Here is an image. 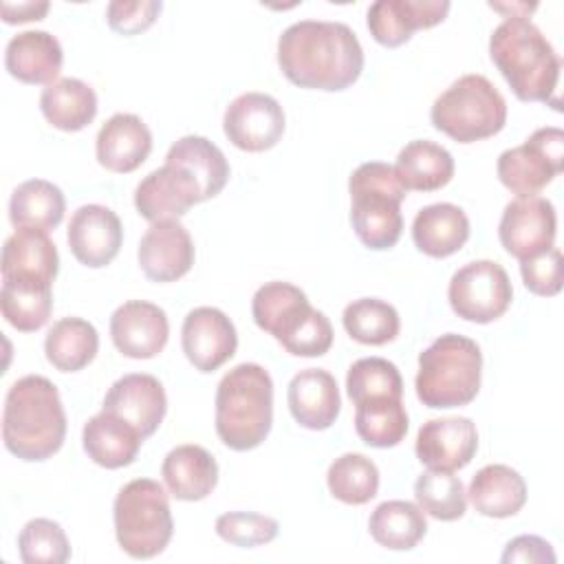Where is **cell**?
<instances>
[{
  "label": "cell",
  "mask_w": 564,
  "mask_h": 564,
  "mask_svg": "<svg viewBox=\"0 0 564 564\" xmlns=\"http://www.w3.org/2000/svg\"><path fill=\"white\" fill-rule=\"evenodd\" d=\"M0 308L2 317L15 330L35 333L51 317L53 284L24 278H2Z\"/></svg>",
  "instance_id": "d6a6232c"
},
{
  "label": "cell",
  "mask_w": 564,
  "mask_h": 564,
  "mask_svg": "<svg viewBox=\"0 0 564 564\" xmlns=\"http://www.w3.org/2000/svg\"><path fill=\"white\" fill-rule=\"evenodd\" d=\"M101 410L128 421L143 438H148L159 430L167 412V397L156 377L130 372L108 388Z\"/></svg>",
  "instance_id": "ac0fdd59"
},
{
  "label": "cell",
  "mask_w": 564,
  "mask_h": 564,
  "mask_svg": "<svg viewBox=\"0 0 564 564\" xmlns=\"http://www.w3.org/2000/svg\"><path fill=\"white\" fill-rule=\"evenodd\" d=\"M524 286L542 297H553L562 291V253L557 247L531 256L520 262Z\"/></svg>",
  "instance_id": "ee69618b"
},
{
  "label": "cell",
  "mask_w": 564,
  "mask_h": 564,
  "mask_svg": "<svg viewBox=\"0 0 564 564\" xmlns=\"http://www.w3.org/2000/svg\"><path fill=\"white\" fill-rule=\"evenodd\" d=\"M557 216L551 200L542 196L513 198L500 218L498 238L505 251L520 262L553 247Z\"/></svg>",
  "instance_id": "4fadbf2b"
},
{
  "label": "cell",
  "mask_w": 564,
  "mask_h": 564,
  "mask_svg": "<svg viewBox=\"0 0 564 564\" xmlns=\"http://www.w3.org/2000/svg\"><path fill=\"white\" fill-rule=\"evenodd\" d=\"M165 163L189 172L200 187L203 200L218 196L229 178V163L223 150L198 134H187L174 141L165 154Z\"/></svg>",
  "instance_id": "f546056e"
},
{
  "label": "cell",
  "mask_w": 564,
  "mask_h": 564,
  "mask_svg": "<svg viewBox=\"0 0 564 564\" xmlns=\"http://www.w3.org/2000/svg\"><path fill=\"white\" fill-rule=\"evenodd\" d=\"M469 238L467 214L452 203H434L416 212L412 223V240L416 249L430 258H447L456 253Z\"/></svg>",
  "instance_id": "83f0119b"
},
{
  "label": "cell",
  "mask_w": 564,
  "mask_h": 564,
  "mask_svg": "<svg viewBox=\"0 0 564 564\" xmlns=\"http://www.w3.org/2000/svg\"><path fill=\"white\" fill-rule=\"evenodd\" d=\"M326 485L339 502L366 505L379 491V469L368 456L348 452L330 463Z\"/></svg>",
  "instance_id": "f35d334b"
},
{
  "label": "cell",
  "mask_w": 564,
  "mask_h": 564,
  "mask_svg": "<svg viewBox=\"0 0 564 564\" xmlns=\"http://www.w3.org/2000/svg\"><path fill=\"white\" fill-rule=\"evenodd\" d=\"M482 377V352L465 335L445 333L419 355L416 397L434 410L460 408L476 399Z\"/></svg>",
  "instance_id": "8992f818"
},
{
  "label": "cell",
  "mask_w": 564,
  "mask_h": 564,
  "mask_svg": "<svg viewBox=\"0 0 564 564\" xmlns=\"http://www.w3.org/2000/svg\"><path fill=\"white\" fill-rule=\"evenodd\" d=\"M163 9L161 0H134V2H123L115 0L106 9V18L112 31L121 35H137L154 24Z\"/></svg>",
  "instance_id": "f6af8a7d"
},
{
  "label": "cell",
  "mask_w": 564,
  "mask_h": 564,
  "mask_svg": "<svg viewBox=\"0 0 564 564\" xmlns=\"http://www.w3.org/2000/svg\"><path fill=\"white\" fill-rule=\"evenodd\" d=\"M64 51L48 31H22L13 35L4 51V66L22 84H53L62 70Z\"/></svg>",
  "instance_id": "cb8c5ba5"
},
{
  "label": "cell",
  "mask_w": 564,
  "mask_h": 564,
  "mask_svg": "<svg viewBox=\"0 0 564 564\" xmlns=\"http://www.w3.org/2000/svg\"><path fill=\"white\" fill-rule=\"evenodd\" d=\"M18 551L24 564H64L70 557V544L64 529L48 518H33L22 527Z\"/></svg>",
  "instance_id": "b9f144b4"
},
{
  "label": "cell",
  "mask_w": 564,
  "mask_h": 564,
  "mask_svg": "<svg viewBox=\"0 0 564 564\" xmlns=\"http://www.w3.org/2000/svg\"><path fill=\"white\" fill-rule=\"evenodd\" d=\"M350 225L359 242L372 251L390 249L403 231L401 203L405 187L390 163H361L348 178Z\"/></svg>",
  "instance_id": "52a82bcc"
},
{
  "label": "cell",
  "mask_w": 564,
  "mask_h": 564,
  "mask_svg": "<svg viewBox=\"0 0 564 564\" xmlns=\"http://www.w3.org/2000/svg\"><path fill=\"white\" fill-rule=\"evenodd\" d=\"M278 64L282 75L300 88L337 93L359 79L364 48L344 22L300 20L280 35Z\"/></svg>",
  "instance_id": "6da1fadb"
},
{
  "label": "cell",
  "mask_w": 564,
  "mask_h": 564,
  "mask_svg": "<svg viewBox=\"0 0 564 564\" xmlns=\"http://www.w3.org/2000/svg\"><path fill=\"white\" fill-rule=\"evenodd\" d=\"M59 269L55 242L44 229L18 227L2 245V278H24L53 284Z\"/></svg>",
  "instance_id": "d4e9b609"
},
{
  "label": "cell",
  "mask_w": 564,
  "mask_h": 564,
  "mask_svg": "<svg viewBox=\"0 0 564 564\" xmlns=\"http://www.w3.org/2000/svg\"><path fill=\"white\" fill-rule=\"evenodd\" d=\"M414 498L423 513L441 522H454L463 518L467 509V491L452 471H423L414 482Z\"/></svg>",
  "instance_id": "ab89813d"
},
{
  "label": "cell",
  "mask_w": 564,
  "mask_h": 564,
  "mask_svg": "<svg viewBox=\"0 0 564 564\" xmlns=\"http://www.w3.org/2000/svg\"><path fill=\"white\" fill-rule=\"evenodd\" d=\"M284 110L267 93H242L225 110V137L245 152H264L278 145L284 134Z\"/></svg>",
  "instance_id": "7c38bea8"
},
{
  "label": "cell",
  "mask_w": 564,
  "mask_h": 564,
  "mask_svg": "<svg viewBox=\"0 0 564 564\" xmlns=\"http://www.w3.org/2000/svg\"><path fill=\"white\" fill-rule=\"evenodd\" d=\"M430 119L449 139L474 143L505 128L507 101L485 75L467 73L434 99Z\"/></svg>",
  "instance_id": "ba28073f"
},
{
  "label": "cell",
  "mask_w": 564,
  "mask_h": 564,
  "mask_svg": "<svg viewBox=\"0 0 564 564\" xmlns=\"http://www.w3.org/2000/svg\"><path fill=\"white\" fill-rule=\"evenodd\" d=\"M216 434L234 452L258 447L273 423V381L258 364H238L216 388Z\"/></svg>",
  "instance_id": "277c9868"
},
{
  "label": "cell",
  "mask_w": 564,
  "mask_h": 564,
  "mask_svg": "<svg viewBox=\"0 0 564 564\" xmlns=\"http://www.w3.org/2000/svg\"><path fill=\"white\" fill-rule=\"evenodd\" d=\"M513 289L507 271L494 260H474L460 267L447 286L452 311L476 324L502 317L511 304Z\"/></svg>",
  "instance_id": "8fae6325"
},
{
  "label": "cell",
  "mask_w": 564,
  "mask_h": 564,
  "mask_svg": "<svg viewBox=\"0 0 564 564\" xmlns=\"http://www.w3.org/2000/svg\"><path fill=\"white\" fill-rule=\"evenodd\" d=\"M346 392L355 405L372 399H401L403 379L392 361L383 357H364L348 368Z\"/></svg>",
  "instance_id": "60d3db41"
},
{
  "label": "cell",
  "mask_w": 564,
  "mask_h": 564,
  "mask_svg": "<svg viewBox=\"0 0 564 564\" xmlns=\"http://www.w3.org/2000/svg\"><path fill=\"white\" fill-rule=\"evenodd\" d=\"M40 110L53 128L77 132L95 119L97 95L86 82L77 77H62L42 90Z\"/></svg>",
  "instance_id": "1f68e13d"
},
{
  "label": "cell",
  "mask_w": 564,
  "mask_h": 564,
  "mask_svg": "<svg viewBox=\"0 0 564 564\" xmlns=\"http://www.w3.org/2000/svg\"><path fill=\"white\" fill-rule=\"evenodd\" d=\"M392 167L405 192H436L454 176L452 154L430 139H414L405 143Z\"/></svg>",
  "instance_id": "4dcf8cb0"
},
{
  "label": "cell",
  "mask_w": 564,
  "mask_h": 564,
  "mask_svg": "<svg viewBox=\"0 0 564 564\" xmlns=\"http://www.w3.org/2000/svg\"><path fill=\"white\" fill-rule=\"evenodd\" d=\"M564 170V132L555 126L538 128L522 145L498 156L500 183L518 196H538Z\"/></svg>",
  "instance_id": "30bf717a"
},
{
  "label": "cell",
  "mask_w": 564,
  "mask_h": 564,
  "mask_svg": "<svg viewBox=\"0 0 564 564\" xmlns=\"http://www.w3.org/2000/svg\"><path fill=\"white\" fill-rule=\"evenodd\" d=\"M196 203H203V198L194 176L167 163L141 178L134 189V207L150 223L178 220Z\"/></svg>",
  "instance_id": "e0dca14e"
},
{
  "label": "cell",
  "mask_w": 564,
  "mask_h": 564,
  "mask_svg": "<svg viewBox=\"0 0 564 564\" xmlns=\"http://www.w3.org/2000/svg\"><path fill=\"white\" fill-rule=\"evenodd\" d=\"M372 540L390 551H410L427 533V520L419 505L408 500H386L375 507L368 520Z\"/></svg>",
  "instance_id": "d590c367"
},
{
  "label": "cell",
  "mask_w": 564,
  "mask_h": 564,
  "mask_svg": "<svg viewBox=\"0 0 564 564\" xmlns=\"http://www.w3.org/2000/svg\"><path fill=\"white\" fill-rule=\"evenodd\" d=\"M48 2H2V20L7 24H22V22H33L42 20L48 13Z\"/></svg>",
  "instance_id": "7dc6e473"
},
{
  "label": "cell",
  "mask_w": 564,
  "mask_h": 564,
  "mask_svg": "<svg viewBox=\"0 0 564 564\" xmlns=\"http://www.w3.org/2000/svg\"><path fill=\"white\" fill-rule=\"evenodd\" d=\"M489 57L520 101H542L555 110L560 108L555 90L562 59L527 15L507 18L494 29Z\"/></svg>",
  "instance_id": "3957f363"
},
{
  "label": "cell",
  "mask_w": 564,
  "mask_h": 564,
  "mask_svg": "<svg viewBox=\"0 0 564 564\" xmlns=\"http://www.w3.org/2000/svg\"><path fill=\"white\" fill-rule=\"evenodd\" d=\"M478 449L476 423L467 416L432 419L419 427L416 458L427 469L456 471L469 465Z\"/></svg>",
  "instance_id": "d6986e66"
},
{
  "label": "cell",
  "mask_w": 564,
  "mask_h": 564,
  "mask_svg": "<svg viewBox=\"0 0 564 564\" xmlns=\"http://www.w3.org/2000/svg\"><path fill=\"white\" fill-rule=\"evenodd\" d=\"M161 476L176 500L196 502L216 489L218 463L205 447L185 443L167 452L161 465Z\"/></svg>",
  "instance_id": "484cf974"
},
{
  "label": "cell",
  "mask_w": 564,
  "mask_h": 564,
  "mask_svg": "<svg viewBox=\"0 0 564 564\" xmlns=\"http://www.w3.org/2000/svg\"><path fill=\"white\" fill-rule=\"evenodd\" d=\"M152 150V132L132 112L112 115L97 132L95 152L101 167L115 174L134 172Z\"/></svg>",
  "instance_id": "7402d4cb"
},
{
  "label": "cell",
  "mask_w": 564,
  "mask_h": 564,
  "mask_svg": "<svg viewBox=\"0 0 564 564\" xmlns=\"http://www.w3.org/2000/svg\"><path fill=\"white\" fill-rule=\"evenodd\" d=\"M66 412L55 383L26 375L11 383L2 410L4 447L26 463L51 458L64 445Z\"/></svg>",
  "instance_id": "7a4b0ae2"
},
{
  "label": "cell",
  "mask_w": 564,
  "mask_h": 564,
  "mask_svg": "<svg viewBox=\"0 0 564 564\" xmlns=\"http://www.w3.org/2000/svg\"><path fill=\"white\" fill-rule=\"evenodd\" d=\"M346 333L366 346H383L399 335L401 319L392 304L379 297H361L344 308Z\"/></svg>",
  "instance_id": "74e56055"
},
{
  "label": "cell",
  "mask_w": 564,
  "mask_h": 564,
  "mask_svg": "<svg viewBox=\"0 0 564 564\" xmlns=\"http://www.w3.org/2000/svg\"><path fill=\"white\" fill-rule=\"evenodd\" d=\"M449 7L447 0H377L368 7V31L379 44L394 48L414 31L443 22Z\"/></svg>",
  "instance_id": "44dd1931"
},
{
  "label": "cell",
  "mask_w": 564,
  "mask_h": 564,
  "mask_svg": "<svg viewBox=\"0 0 564 564\" xmlns=\"http://www.w3.org/2000/svg\"><path fill=\"white\" fill-rule=\"evenodd\" d=\"M110 337L121 355L152 359L167 344L170 322L161 306L145 300H130L110 315Z\"/></svg>",
  "instance_id": "2e32d148"
},
{
  "label": "cell",
  "mask_w": 564,
  "mask_h": 564,
  "mask_svg": "<svg viewBox=\"0 0 564 564\" xmlns=\"http://www.w3.org/2000/svg\"><path fill=\"white\" fill-rule=\"evenodd\" d=\"M112 520L119 546L134 560L163 553L174 533L167 494L152 478H134L119 489Z\"/></svg>",
  "instance_id": "9c48e42d"
},
{
  "label": "cell",
  "mask_w": 564,
  "mask_h": 564,
  "mask_svg": "<svg viewBox=\"0 0 564 564\" xmlns=\"http://www.w3.org/2000/svg\"><path fill=\"white\" fill-rule=\"evenodd\" d=\"M66 240L77 262L101 269L117 258L123 242V227L110 207L88 203L73 212Z\"/></svg>",
  "instance_id": "9a60e30c"
},
{
  "label": "cell",
  "mask_w": 564,
  "mask_h": 564,
  "mask_svg": "<svg viewBox=\"0 0 564 564\" xmlns=\"http://www.w3.org/2000/svg\"><path fill=\"white\" fill-rule=\"evenodd\" d=\"M139 267L152 282H174L194 264V242L178 220L152 223L139 242Z\"/></svg>",
  "instance_id": "ffe728a7"
},
{
  "label": "cell",
  "mask_w": 564,
  "mask_h": 564,
  "mask_svg": "<svg viewBox=\"0 0 564 564\" xmlns=\"http://www.w3.org/2000/svg\"><path fill=\"white\" fill-rule=\"evenodd\" d=\"M553 546L540 535H518L507 542L500 562L502 564H555Z\"/></svg>",
  "instance_id": "bcb514c9"
},
{
  "label": "cell",
  "mask_w": 564,
  "mask_h": 564,
  "mask_svg": "<svg viewBox=\"0 0 564 564\" xmlns=\"http://www.w3.org/2000/svg\"><path fill=\"white\" fill-rule=\"evenodd\" d=\"M251 315L258 328L295 357H322L333 346L328 317L308 304L302 289L289 282H267L251 300Z\"/></svg>",
  "instance_id": "5b68a950"
},
{
  "label": "cell",
  "mask_w": 564,
  "mask_h": 564,
  "mask_svg": "<svg viewBox=\"0 0 564 564\" xmlns=\"http://www.w3.org/2000/svg\"><path fill=\"white\" fill-rule=\"evenodd\" d=\"M181 346L187 361L198 372H214L227 364L238 348L236 326L220 308H192L183 319Z\"/></svg>",
  "instance_id": "5bb4252c"
},
{
  "label": "cell",
  "mask_w": 564,
  "mask_h": 564,
  "mask_svg": "<svg viewBox=\"0 0 564 564\" xmlns=\"http://www.w3.org/2000/svg\"><path fill=\"white\" fill-rule=\"evenodd\" d=\"M278 520L253 511H229L216 518L218 538L242 549L269 544L278 538Z\"/></svg>",
  "instance_id": "7bdbcfd3"
},
{
  "label": "cell",
  "mask_w": 564,
  "mask_h": 564,
  "mask_svg": "<svg viewBox=\"0 0 564 564\" xmlns=\"http://www.w3.org/2000/svg\"><path fill=\"white\" fill-rule=\"evenodd\" d=\"M469 500L480 516L511 518L527 502V482L509 465H485L469 482Z\"/></svg>",
  "instance_id": "f1b7e54d"
},
{
  "label": "cell",
  "mask_w": 564,
  "mask_h": 564,
  "mask_svg": "<svg viewBox=\"0 0 564 564\" xmlns=\"http://www.w3.org/2000/svg\"><path fill=\"white\" fill-rule=\"evenodd\" d=\"M66 212V198L62 189L44 178H29L20 183L9 200V220L18 227L55 229Z\"/></svg>",
  "instance_id": "836d02e7"
},
{
  "label": "cell",
  "mask_w": 564,
  "mask_h": 564,
  "mask_svg": "<svg viewBox=\"0 0 564 564\" xmlns=\"http://www.w3.org/2000/svg\"><path fill=\"white\" fill-rule=\"evenodd\" d=\"M82 443L93 463L106 469H119L134 463L143 436L128 421L101 410L86 421Z\"/></svg>",
  "instance_id": "4316f807"
},
{
  "label": "cell",
  "mask_w": 564,
  "mask_h": 564,
  "mask_svg": "<svg viewBox=\"0 0 564 564\" xmlns=\"http://www.w3.org/2000/svg\"><path fill=\"white\" fill-rule=\"evenodd\" d=\"M291 416L306 430H328L341 410L335 377L322 368L300 370L286 390Z\"/></svg>",
  "instance_id": "603a6c76"
},
{
  "label": "cell",
  "mask_w": 564,
  "mask_h": 564,
  "mask_svg": "<svg viewBox=\"0 0 564 564\" xmlns=\"http://www.w3.org/2000/svg\"><path fill=\"white\" fill-rule=\"evenodd\" d=\"M355 430L370 447H394L408 434V412L401 399H372L355 405Z\"/></svg>",
  "instance_id": "8d00e7d4"
},
{
  "label": "cell",
  "mask_w": 564,
  "mask_h": 564,
  "mask_svg": "<svg viewBox=\"0 0 564 564\" xmlns=\"http://www.w3.org/2000/svg\"><path fill=\"white\" fill-rule=\"evenodd\" d=\"M99 350L97 328L82 317L57 319L44 339L48 364L59 372H77L86 368Z\"/></svg>",
  "instance_id": "e575fe53"
}]
</instances>
